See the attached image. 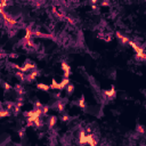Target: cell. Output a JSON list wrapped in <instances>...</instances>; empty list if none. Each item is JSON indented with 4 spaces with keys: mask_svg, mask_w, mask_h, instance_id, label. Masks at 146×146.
<instances>
[{
    "mask_svg": "<svg viewBox=\"0 0 146 146\" xmlns=\"http://www.w3.org/2000/svg\"><path fill=\"white\" fill-rule=\"evenodd\" d=\"M33 70H35V64H33V63H25L24 65H23L22 67H21L20 71H22L23 73H25V74H27L29 72L33 71Z\"/></svg>",
    "mask_w": 146,
    "mask_h": 146,
    "instance_id": "6da1fadb",
    "label": "cell"
},
{
    "mask_svg": "<svg viewBox=\"0 0 146 146\" xmlns=\"http://www.w3.org/2000/svg\"><path fill=\"white\" fill-rule=\"evenodd\" d=\"M38 75H39V71H38V70H33V71L29 72V73L25 75V80H26L27 82H32L37 79Z\"/></svg>",
    "mask_w": 146,
    "mask_h": 146,
    "instance_id": "7a4b0ae2",
    "label": "cell"
},
{
    "mask_svg": "<svg viewBox=\"0 0 146 146\" xmlns=\"http://www.w3.org/2000/svg\"><path fill=\"white\" fill-rule=\"evenodd\" d=\"M115 35L118 37V39L120 40V42H121V45H122V46H128V45H129V41H130V39H129L128 37L123 35L122 33H120V32H116Z\"/></svg>",
    "mask_w": 146,
    "mask_h": 146,
    "instance_id": "3957f363",
    "label": "cell"
},
{
    "mask_svg": "<svg viewBox=\"0 0 146 146\" xmlns=\"http://www.w3.org/2000/svg\"><path fill=\"white\" fill-rule=\"evenodd\" d=\"M62 69L64 71V77L63 78H69L71 74V67L66 62H62Z\"/></svg>",
    "mask_w": 146,
    "mask_h": 146,
    "instance_id": "277c9868",
    "label": "cell"
},
{
    "mask_svg": "<svg viewBox=\"0 0 146 146\" xmlns=\"http://www.w3.org/2000/svg\"><path fill=\"white\" fill-rule=\"evenodd\" d=\"M50 89H53V90H58V91H61V90H63L62 88H61V84H60V82H57L56 80H53L52 81V84H50Z\"/></svg>",
    "mask_w": 146,
    "mask_h": 146,
    "instance_id": "5b68a950",
    "label": "cell"
},
{
    "mask_svg": "<svg viewBox=\"0 0 146 146\" xmlns=\"http://www.w3.org/2000/svg\"><path fill=\"white\" fill-rule=\"evenodd\" d=\"M56 122H57V118H56V116H50L49 119H48V127H49L50 129L54 128L55 124H56Z\"/></svg>",
    "mask_w": 146,
    "mask_h": 146,
    "instance_id": "8992f818",
    "label": "cell"
},
{
    "mask_svg": "<svg viewBox=\"0 0 146 146\" xmlns=\"http://www.w3.org/2000/svg\"><path fill=\"white\" fill-rule=\"evenodd\" d=\"M70 83H71V82H70V79H69V78H63V79H62V81L60 82V84H61V88H62V89H64V88H66V87L69 86Z\"/></svg>",
    "mask_w": 146,
    "mask_h": 146,
    "instance_id": "52a82bcc",
    "label": "cell"
},
{
    "mask_svg": "<svg viewBox=\"0 0 146 146\" xmlns=\"http://www.w3.org/2000/svg\"><path fill=\"white\" fill-rule=\"evenodd\" d=\"M37 88H38V89H40V90H43V91H48V90L50 89V87L47 86V84H45V83H38Z\"/></svg>",
    "mask_w": 146,
    "mask_h": 146,
    "instance_id": "ba28073f",
    "label": "cell"
},
{
    "mask_svg": "<svg viewBox=\"0 0 146 146\" xmlns=\"http://www.w3.org/2000/svg\"><path fill=\"white\" fill-rule=\"evenodd\" d=\"M78 106H79L80 109H82V110H86V101H84L83 96L79 99V102H78Z\"/></svg>",
    "mask_w": 146,
    "mask_h": 146,
    "instance_id": "9c48e42d",
    "label": "cell"
},
{
    "mask_svg": "<svg viewBox=\"0 0 146 146\" xmlns=\"http://www.w3.org/2000/svg\"><path fill=\"white\" fill-rule=\"evenodd\" d=\"M9 115V111L7 109H0V119Z\"/></svg>",
    "mask_w": 146,
    "mask_h": 146,
    "instance_id": "30bf717a",
    "label": "cell"
},
{
    "mask_svg": "<svg viewBox=\"0 0 146 146\" xmlns=\"http://www.w3.org/2000/svg\"><path fill=\"white\" fill-rule=\"evenodd\" d=\"M25 75H26V74H25V73H23L22 71H17V72H16V77H17L21 81H25Z\"/></svg>",
    "mask_w": 146,
    "mask_h": 146,
    "instance_id": "8fae6325",
    "label": "cell"
},
{
    "mask_svg": "<svg viewBox=\"0 0 146 146\" xmlns=\"http://www.w3.org/2000/svg\"><path fill=\"white\" fill-rule=\"evenodd\" d=\"M16 90H17V94L20 95V96H23V95L25 94V90L23 89V87L21 86V84H17V86H16Z\"/></svg>",
    "mask_w": 146,
    "mask_h": 146,
    "instance_id": "7c38bea8",
    "label": "cell"
},
{
    "mask_svg": "<svg viewBox=\"0 0 146 146\" xmlns=\"http://www.w3.org/2000/svg\"><path fill=\"white\" fill-rule=\"evenodd\" d=\"M66 90H67V94H69V95H71L72 92H73V90H74V86H73V84H72V83H70L69 86L66 87Z\"/></svg>",
    "mask_w": 146,
    "mask_h": 146,
    "instance_id": "4fadbf2b",
    "label": "cell"
},
{
    "mask_svg": "<svg viewBox=\"0 0 146 146\" xmlns=\"http://www.w3.org/2000/svg\"><path fill=\"white\" fill-rule=\"evenodd\" d=\"M64 20L66 21L67 23H70V24H71V25H74V24H75V21L73 20V18H72V17H69V16H67V17H66V16H65V18H64Z\"/></svg>",
    "mask_w": 146,
    "mask_h": 146,
    "instance_id": "5bb4252c",
    "label": "cell"
},
{
    "mask_svg": "<svg viewBox=\"0 0 146 146\" xmlns=\"http://www.w3.org/2000/svg\"><path fill=\"white\" fill-rule=\"evenodd\" d=\"M137 132L140 135H144V132H145V129H144L143 126H138L137 127Z\"/></svg>",
    "mask_w": 146,
    "mask_h": 146,
    "instance_id": "9a60e30c",
    "label": "cell"
},
{
    "mask_svg": "<svg viewBox=\"0 0 146 146\" xmlns=\"http://www.w3.org/2000/svg\"><path fill=\"white\" fill-rule=\"evenodd\" d=\"M62 120H63L64 122H69L70 120H71V118H70L69 115H66V114H64V115L62 116Z\"/></svg>",
    "mask_w": 146,
    "mask_h": 146,
    "instance_id": "2e32d148",
    "label": "cell"
},
{
    "mask_svg": "<svg viewBox=\"0 0 146 146\" xmlns=\"http://www.w3.org/2000/svg\"><path fill=\"white\" fill-rule=\"evenodd\" d=\"M42 114H47L49 111V106H42Z\"/></svg>",
    "mask_w": 146,
    "mask_h": 146,
    "instance_id": "e0dca14e",
    "label": "cell"
},
{
    "mask_svg": "<svg viewBox=\"0 0 146 146\" xmlns=\"http://www.w3.org/2000/svg\"><path fill=\"white\" fill-rule=\"evenodd\" d=\"M4 87H5V90H6V91L10 90V88H12V87H10V84L7 83V82H5V83H4Z\"/></svg>",
    "mask_w": 146,
    "mask_h": 146,
    "instance_id": "ac0fdd59",
    "label": "cell"
},
{
    "mask_svg": "<svg viewBox=\"0 0 146 146\" xmlns=\"http://www.w3.org/2000/svg\"><path fill=\"white\" fill-rule=\"evenodd\" d=\"M18 135L21 136V138H23V137H24V129H23V130H20V131H18Z\"/></svg>",
    "mask_w": 146,
    "mask_h": 146,
    "instance_id": "d6986e66",
    "label": "cell"
},
{
    "mask_svg": "<svg viewBox=\"0 0 146 146\" xmlns=\"http://www.w3.org/2000/svg\"><path fill=\"white\" fill-rule=\"evenodd\" d=\"M101 5L102 6H110V3H109V1H103Z\"/></svg>",
    "mask_w": 146,
    "mask_h": 146,
    "instance_id": "ffe728a7",
    "label": "cell"
}]
</instances>
